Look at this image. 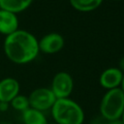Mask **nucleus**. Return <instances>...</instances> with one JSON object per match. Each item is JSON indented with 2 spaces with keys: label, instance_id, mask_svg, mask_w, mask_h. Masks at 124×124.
<instances>
[{
  "label": "nucleus",
  "instance_id": "obj_1",
  "mask_svg": "<svg viewBox=\"0 0 124 124\" xmlns=\"http://www.w3.org/2000/svg\"><path fill=\"white\" fill-rule=\"evenodd\" d=\"M3 48L6 56L16 64H27L33 61L39 54V43L37 38L27 30L18 29L7 36Z\"/></svg>",
  "mask_w": 124,
  "mask_h": 124
},
{
  "label": "nucleus",
  "instance_id": "obj_2",
  "mask_svg": "<svg viewBox=\"0 0 124 124\" xmlns=\"http://www.w3.org/2000/svg\"><path fill=\"white\" fill-rule=\"evenodd\" d=\"M51 114L57 124H82L84 120L81 107L69 98L57 99L51 108Z\"/></svg>",
  "mask_w": 124,
  "mask_h": 124
},
{
  "label": "nucleus",
  "instance_id": "obj_3",
  "mask_svg": "<svg viewBox=\"0 0 124 124\" xmlns=\"http://www.w3.org/2000/svg\"><path fill=\"white\" fill-rule=\"evenodd\" d=\"M124 110V92L120 87L108 90L102 98L100 112L102 118L116 121L121 118Z\"/></svg>",
  "mask_w": 124,
  "mask_h": 124
},
{
  "label": "nucleus",
  "instance_id": "obj_4",
  "mask_svg": "<svg viewBox=\"0 0 124 124\" xmlns=\"http://www.w3.org/2000/svg\"><path fill=\"white\" fill-rule=\"evenodd\" d=\"M56 100L57 99L55 98L50 88H46V87L37 88L33 90L28 96L30 108L40 110L42 112L44 110L51 108Z\"/></svg>",
  "mask_w": 124,
  "mask_h": 124
},
{
  "label": "nucleus",
  "instance_id": "obj_5",
  "mask_svg": "<svg viewBox=\"0 0 124 124\" xmlns=\"http://www.w3.org/2000/svg\"><path fill=\"white\" fill-rule=\"evenodd\" d=\"M74 88L72 76L67 72H58L52 78L50 90L56 99L69 98Z\"/></svg>",
  "mask_w": 124,
  "mask_h": 124
},
{
  "label": "nucleus",
  "instance_id": "obj_6",
  "mask_svg": "<svg viewBox=\"0 0 124 124\" xmlns=\"http://www.w3.org/2000/svg\"><path fill=\"white\" fill-rule=\"evenodd\" d=\"M38 43L40 51L46 54H53L63 48L65 45V40L63 36L59 33L52 32L42 37L41 40L38 41Z\"/></svg>",
  "mask_w": 124,
  "mask_h": 124
},
{
  "label": "nucleus",
  "instance_id": "obj_7",
  "mask_svg": "<svg viewBox=\"0 0 124 124\" xmlns=\"http://www.w3.org/2000/svg\"><path fill=\"white\" fill-rule=\"evenodd\" d=\"M123 73L117 67H110L104 70L100 76L99 82L102 87L110 90L118 88L123 79Z\"/></svg>",
  "mask_w": 124,
  "mask_h": 124
},
{
  "label": "nucleus",
  "instance_id": "obj_8",
  "mask_svg": "<svg viewBox=\"0 0 124 124\" xmlns=\"http://www.w3.org/2000/svg\"><path fill=\"white\" fill-rule=\"evenodd\" d=\"M19 94V83L14 78H5L0 80V103H10Z\"/></svg>",
  "mask_w": 124,
  "mask_h": 124
},
{
  "label": "nucleus",
  "instance_id": "obj_9",
  "mask_svg": "<svg viewBox=\"0 0 124 124\" xmlns=\"http://www.w3.org/2000/svg\"><path fill=\"white\" fill-rule=\"evenodd\" d=\"M19 20L16 14L0 9V34L6 37L18 30Z\"/></svg>",
  "mask_w": 124,
  "mask_h": 124
},
{
  "label": "nucleus",
  "instance_id": "obj_10",
  "mask_svg": "<svg viewBox=\"0 0 124 124\" xmlns=\"http://www.w3.org/2000/svg\"><path fill=\"white\" fill-rule=\"evenodd\" d=\"M32 2L33 0H0V9L18 14L28 9Z\"/></svg>",
  "mask_w": 124,
  "mask_h": 124
},
{
  "label": "nucleus",
  "instance_id": "obj_11",
  "mask_svg": "<svg viewBox=\"0 0 124 124\" xmlns=\"http://www.w3.org/2000/svg\"><path fill=\"white\" fill-rule=\"evenodd\" d=\"M22 119L24 124H47L45 114L32 108H29L22 112Z\"/></svg>",
  "mask_w": 124,
  "mask_h": 124
},
{
  "label": "nucleus",
  "instance_id": "obj_12",
  "mask_svg": "<svg viewBox=\"0 0 124 124\" xmlns=\"http://www.w3.org/2000/svg\"><path fill=\"white\" fill-rule=\"evenodd\" d=\"M69 1L75 10L82 13L92 12L98 9L103 3V0H69Z\"/></svg>",
  "mask_w": 124,
  "mask_h": 124
},
{
  "label": "nucleus",
  "instance_id": "obj_13",
  "mask_svg": "<svg viewBox=\"0 0 124 124\" xmlns=\"http://www.w3.org/2000/svg\"><path fill=\"white\" fill-rule=\"evenodd\" d=\"M12 107L16 109V110H20V111H24L27 108H30L29 106V101H28V97L24 96V95H20L18 94L17 96H16L12 101H11Z\"/></svg>",
  "mask_w": 124,
  "mask_h": 124
},
{
  "label": "nucleus",
  "instance_id": "obj_14",
  "mask_svg": "<svg viewBox=\"0 0 124 124\" xmlns=\"http://www.w3.org/2000/svg\"><path fill=\"white\" fill-rule=\"evenodd\" d=\"M123 74H124V56H122L119 60V63H118V67H117Z\"/></svg>",
  "mask_w": 124,
  "mask_h": 124
},
{
  "label": "nucleus",
  "instance_id": "obj_15",
  "mask_svg": "<svg viewBox=\"0 0 124 124\" xmlns=\"http://www.w3.org/2000/svg\"><path fill=\"white\" fill-rule=\"evenodd\" d=\"M120 88H121V89H122V91L124 92V75H123V79H122V82H121Z\"/></svg>",
  "mask_w": 124,
  "mask_h": 124
},
{
  "label": "nucleus",
  "instance_id": "obj_16",
  "mask_svg": "<svg viewBox=\"0 0 124 124\" xmlns=\"http://www.w3.org/2000/svg\"><path fill=\"white\" fill-rule=\"evenodd\" d=\"M121 122H122V124H124V110H123V113L121 115Z\"/></svg>",
  "mask_w": 124,
  "mask_h": 124
},
{
  "label": "nucleus",
  "instance_id": "obj_17",
  "mask_svg": "<svg viewBox=\"0 0 124 124\" xmlns=\"http://www.w3.org/2000/svg\"><path fill=\"white\" fill-rule=\"evenodd\" d=\"M0 124H10V123H8V122H4V123H0Z\"/></svg>",
  "mask_w": 124,
  "mask_h": 124
},
{
  "label": "nucleus",
  "instance_id": "obj_18",
  "mask_svg": "<svg viewBox=\"0 0 124 124\" xmlns=\"http://www.w3.org/2000/svg\"><path fill=\"white\" fill-rule=\"evenodd\" d=\"M0 109H1V103H0Z\"/></svg>",
  "mask_w": 124,
  "mask_h": 124
},
{
  "label": "nucleus",
  "instance_id": "obj_19",
  "mask_svg": "<svg viewBox=\"0 0 124 124\" xmlns=\"http://www.w3.org/2000/svg\"><path fill=\"white\" fill-rule=\"evenodd\" d=\"M115 1H119V0H115Z\"/></svg>",
  "mask_w": 124,
  "mask_h": 124
}]
</instances>
